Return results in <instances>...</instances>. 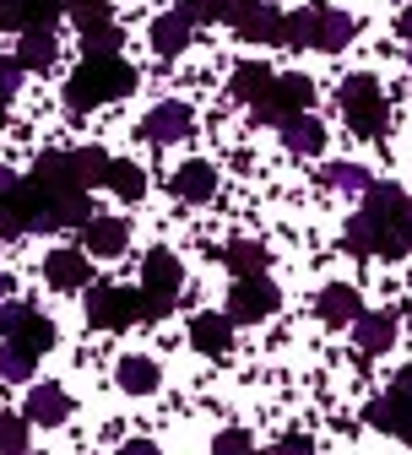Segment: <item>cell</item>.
Here are the masks:
<instances>
[{
    "instance_id": "ac0fdd59",
    "label": "cell",
    "mask_w": 412,
    "mask_h": 455,
    "mask_svg": "<svg viewBox=\"0 0 412 455\" xmlns=\"http://www.w3.org/2000/svg\"><path fill=\"white\" fill-rule=\"evenodd\" d=\"M352 336H359V353H385L391 341H396V315L391 309H375V315H359L352 320Z\"/></svg>"
},
{
    "instance_id": "8992f818",
    "label": "cell",
    "mask_w": 412,
    "mask_h": 455,
    "mask_svg": "<svg viewBox=\"0 0 412 455\" xmlns=\"http://www.w3.org/2000/svg\"><path fill=\"white\" fill-rule=\"evenodd\" d=\"M87 320L98 331H125L141 320V293L114 288V282H87Z\"/></svg>"
},
{
    "instance_id": "bcb514c9",
    "label": "cell",
    "mask_w": 412,
    "mask_h": 455,
    "mask_svg": "<svg viewBox=\"0 0 412 455\" xmlns=\"http://www.w3.org/2000/svg\"><path fill=\"white\" fill-rule=\"evenodd\" d=\"M407 444H412V434H407Z\"/></svg>"
},
{
    "instance_id": "60d3db41",
    "label": "cell",
    "mask_w": 412,
    "mask_h": 455,
    "mask_svg": "<svg viewBox=\"0 0 412 455\" xmlns=\"http://www.w3.org/2000/svg\"><path fill=\"white\" fill-rule=\"evenodd\" d=\"M396 390H401V395H412V369H401V374H396Z\"/></svg>"
},
{
    "instance_id": "1f68e13d",
    "label": "cell",
    "mask_w": 412,
    "mask_h": 455,
    "mask_svg": "<svg viewBox=\"0 0 412 455\" xmlns=\"http://www.w3.org/2000/svg\"><path fill=\"white\" fill-rule=\"evenodd\" d=\"M315 17H320V6H304V12H293V17H282V44H293V49H304V44H315Z\"/></svg>"
},
{
    "instance_id": "4dcf8cb0",
    "label": "cell",
    "mask_w": 412,
    "mask_h": 455,
    "mask_svg": "<svg viewBox=\"0 0 412 455\" xmlns=\"http://www.w3.org/2000/svg\"><path fill=\"white\" fill-rule=\"evenodd\" d=\"M331 190H352V196H364L375 180H369V168H359V163H336V168H326V174H320Z\"/></svg>"
},
{
    "instance_id": "8fae6325",
    "label": "cell",
    "mask_w": 412,
    "mask_h": 455,
    "mask_svg": "<svg viewBox=\"0 0 412 455\" xmlns=\"http://www.w3.org/2000/svg\"><path fill=\"white\" fill-rule=\"evenodd\" d=\"M141 136L147 141H185L190 136V108L185 103H158L152 114H147V120H141Z\"/></svg>"
},
{
    "instance_id": "277c9868",
    "label": "cell",
    "mask_w": 412,
    "mask_h": 455,
    "mask_svg": "<svg viewBox=\"0 0 412 455\" xmlns=\"http://www.w3.org/2000/svg\"><path fill=\"white\" fill-rule=\"evenodd\" d=\"M342 114L359 136H385V125H391V108H385V92H380L375 76H347L342 82Z\"/></svg>"
},
{
    "instance_id": "836d02e7",
    "label": "cell",
    "mask_w": 412,
    "mask_h": 455,
    "mask_svg": "<svg viewBox=\"0 0 412 455\" xmlns=\"http://www.w3.org/2000/svg\"><path fill=\"white\" fill-rule=\"evenodd\" d=\"M0 450H6V455H22L28 450V418L0 412Z\"/></svg>"
},
{
    "instance_id": "2e32d148",
    "label": "cell",
    "mask_w": 412,
    "mask_h": 455,
    "mask_svg": "<svg viewBox=\"0 0 412 455\" xmlns=\"http://www.w3.org/2000/svg\"><path fill=\"white\" fill-rule=\"evenodd\" d=\"M233 33L250 44H282V12H271L266 0H250V12L233 22Z\"/></svg>"
},
{
    "instance_id": "5b68a950",
    "label": "cell",
    "mask_w": 412,
    "mask_h": 455,
    "mask_svg": "<svg viewBox=\"0 0 412 455\" xmlns=\"http://www.w3.org/2000/svg\"><path fill=\"white\" fill-rule=\"evenodd\" d=\"M315 103V82L310 76H271V87L255 98V125H282L293 114H304Z\"/></svg>"
},
{
    "instance_id": "52a82bcc",
    "label": "cell",
    "mask_w": 412,
    "mask_h": 455,
    "mask_svg": "<svg viewBox=\"0 0 412 455\" xmlns=\"http://www.w3.org/2000/svg\"><path fill=\"white\" fill-rule=\"evenodd\" d=\"M0 336L17 341V347H28L33 358L54 347V325H49L33 304H0Z\"/></svg>"
},
{
    "instance_id": "7dc6e473",
    "label": "cell",
    "mask_w": 412,
    "mask_h": 455,
    "mask_svg": "<svg viewBox=\"0 0 412 455\" xmlns=\"http://www.w3.org/2000/svg\"><path fill=\"white\" fill-rule=\"evenodd\" d=\"M407 60H412V54H407Z\"/></svg>"
},
{
    "instance_id": "484cf974",
    "label": "cell",
    "mask_w": 412,
    "mask_h": 455,
    "mask_svg": "<svg viewBox=\"0 0 412 455\" xmlns=\"http://www.w3.org/2000/svg\"><path fill=\"white\" fill-rule=\"evenodd\" d=\"M103 185L120 196V201H141V196H147V174H141L136 163H114V157H109V180H103Z\"/></svg>"
},
{
    "instance_id": "f35d334b",
    "label": "cell",
    "mask_w": 412,
    "mask_h": 455,
    "mask_svg": "<svg viewBox=\"0 0 412 455\" xmlns=\"http://www.w3.org/2000/svg\"><path fill=\"white\" fill-rule=\"evenodd\" d=\"M250 12V0H217V22H239Z\"/></svg>"
},
{
    "instance_id": "ee69618b",
    "label": "cell",
    "mask_w": 412,
    "mask_h": 455,
    "mask_svg": "<svg viewBox=\"0 0 412 455\" xmlns=\"http://www.w3.org/2000/svg\"><path fill=\"white\" fill-rule=\"evenodd\" d=\"M407 325H412V309H407Z\"/></svg>"
},
{
    "instance_id": "4316f807",
    "label": "cell",
    "mask_w": 412,
    "mask_h": 455,
    "mask_svg": "<svg viewBox=\"0 0 412 455\" xmlns=\"http://www.w3.org/2000/svg\"><path fill=\"white\" fill-rule=\"evenodd\" d=\"M222 260H228L233 276H255V271H266V250H261L255 239H233V244L222 250Z\"/></svg>"
},
{
    "instance_id": "5bb4252c",
    "label": "cell",
    "mask_w": 412,
    "mask_h": 455,
    "mask_svg": "<svg viewBox=\"0 0 412 455\" xmlns=\"http://www.w3.org/2000/svg\"><path fill=\"white\" fill-rule=\"evenodd\" d=\"M87 255H125V244H131V228H125V217H87Z\"/></svg>"
},
{
    "instance_id": "7402d4cb",
    "label": "cell",
    "mask_w": 412,
    "mask_h": 455,
    "mask_svg": "<svg viewBox=\"0 0 412 455\" xmlns=\"http://www.w3.org/2000/svg\"><path fill=\"white\" fill-rule=\"evenodd\" d=\"M315 309H320V320H331V325H352V320L364 315L359 293H352V288H342V282H331V288H320Z\"/></svg>"
},
{
    "instance_id": "3957f363",
    "label": "cell",
    "mask_w": 412,
    "mask_h": 455,
    "mask_svg": "<svg viewBox=\"0 0 412 455\" xmlns=\"http://www.w3.org/2000/svg\"><path fill=\"white\" fill-rule=\"evenodd\" d=\"M180 288H185L180 255L152 250V255L141 260V320H163L174 304H180Z\"/></svg>"
},
{
    "instance_id": "6da1fadb",
    "label": "cell",
    "mask_w": 412,
    "mask_h": 455,
    "mask_svg": "<svg viewBox=\"0 0 412 455\" xmlns=\"http://www.w3.org/2000/svg\"><path fill=\"white\" fill-rule=\"evenodd\" d=\"M347 250L352 255H380L401 260L412 250V196L396 185H369L364 212L347 222Z\"/></svg>"
},
{
    "instance_id": "603a6c76",
    "label": "cell",
    "mask_w": 412,
    "mask_h": 455,
    "mask_svg": "<svg viewBox=\"0 0 412 455\" xmlns=\"http://www.w3.org/2000/svg\"><path fill=\"white\" fill-rule=\"evenodd\" d=\"M152 49L163 54V60H174V54H185V49H190V22H185L180 12L158 17V22H152Z\"/></svg>"
},
{
    "instance_id": "e575fe53",
    "label": "cell",
    "mask_w": 412,
    "mask_h": 455,
    "mask_svg": "<svg viewBox=\"0 0 412 455\" xmlns=\"http://www.w3.org/2000/svg\"><path fill=\"white\" fill-rule=\"evenodd\" d=\"M87 54H120V28L114 22H103V28H87Z\"/></svg>"
},
{
    "instance_id": "f6af8a7d",
    "label": "cell",
    "mask_w": 412,
    "mask_h": 455,
    "mask_svg": "<svg viewBox=\"0 0 412 455\" xmlns=\"http://www.w3.org/2000/svg\"><path fill=\"white\" fill-rule=\"evenodd\" d=\"M0 244H6V234H0Z\"/></svg>"
},
{
    "instance_id": "30bf717a",
    "label": "cell",
    "mask_w": 412,
    "mask_h": 455,
    "mask_svg": "<svg viewBox=\"0 0 412 455\" xmlns=\"http://www.w3.org/2000/svg\"><path fill=\"white\" fill-rule=\"evenodd\" d=\"M28 423H38V428H61L66 418H71V395L61 390V385H33V395H28Z\"/></svg>"
},
{
    "instance_id": "ffe728a7",
    "label": "cell",
    "mask_w": 412,
    "mask_h": 455,
    "mask_svg": "<svg viewBox=\"0 0 412 455\" xmlns=\"http://www.w3.org/2000/svg\"><path fill=\"white\" fill-rule=\"evenodd\" d=\"M0 234H28V212H22V180L12 168H0Z\"/></svg>"
},
{
    "instance_id": "7bdbcfd3",
    "label": "cell",
    "mask_w": 412,
    "mask_h": 455,
    "mask_svg": "<svg viewBox=\"0 0 412 455\" xmlns=\"http://www.w3.org/2000/svg\"><path fill=\"white\" fill-rule=\"evenodd\" d=\"M6 293H12V282H6V276H0V299H6Z\"/></svg>"
},
{
    "instance_id": "8d00e7d4",
    "label": "cell",
    "mask_w": 412,
    "mask_h": 455,
    "mask_svg": "<svg viewBox=\"0 0 412 455\" xmlns=\"http://www.w3.org/2000/svg\"><path fill=\"white\" fill-rule=\"evenodd\" d=\"M174 12H180L190 28H196V22H217V0H180Z\"/></svg>"
},
{
    "instance_id": "83f0119b",
    "label": "cell",
    "mask_w": 412,
    "mask_h": 455,
    "mask_svg": "<svg viewBox=\"0 0 412 455\" xmlns=\"http://www.w3.org/2000/svg\"><path fill=\"white\" fill-rule=\"evenodd\" d=\"M120 390L152 395V390H158V363H152V358H120Z\"/></svg>"
},
{
    "instance_id": "d6986e66",
    "label": "cell",
    "mask_w": 412,
    "mask_h": 455,
    "mask_svg": "<svg viewBox=\"0 0 412 455\" xmlns=\"http://www.w3.org/2000/svg\"><path fill=\"white\" fill-rule=\"evenodd\" d=\"M282 141H287V152H299V157H315V152L326 147V125L315 120L310 108H304V114H293V120H282Z\"/></svg>"
},
{
    "instance_id": "7c38bea8",
    "label": "cell",
    "mask_w": 412,
    "mask_h": 455,
    "mask_svg": "<svg viewBox=\"0 0 412 455\" xmlns=\"http://www.w3.org/2000/svg\"><path fill=\"white\" fill-rule=\"evenodd\" d=\"M44 276H49L61 293H77V288H87V282H93V260L77 255V250H54V255L44 260Z\"/></svg>"
},
{
    "instance_id": "e0dca14e",
    "label": "cell",
    "mask_w": 412,
    "mask_h": 455,
    "mask_svg": "<svg viewBox=\"0 0 412 455\" xmlns=\"http://www.w3.org/2000/svg\"><path fill=\"white\" fill-rule=\"evenodd\" d=\"M33 185H44V190H87V185L77 180L71 152H44V157L33 163Z\"/></svg>"
},
{
    "instance_id": "ba28073f",
    "label": "cell",
    "mask_w": 412,
    "mask_h": 455,
    "mask_svg": "<svg viewBox=\"0 0 412 455\" xmlns=\"http://www.w3.org/2000/svg\"><path fill=\"white\" fill-rule=\"evenodd\" d=\"M271 309H277V288L266 282V271L233 282V293H228V320H233V325H255V320H266Z\"/></svg>"
},
{
    "instance_id": "9a60e30c",
    "label": "cell",
    "mask_w": 412,
    "mask_h": 455,
    "mask_svg": "<svg viewBox=\"0 0 412 455\" xmlns=\"http://www.w3.org/2000/svg\"><path fill=\"white\" fill-rule=\"evenodd\" d=\"M190 347L222 358V353L233 347V320H228V315H196V320H190Z\"/></svg>"
},
{
    "instance_id": "74e56055",
    "label": "cell",
    "mask_w": 412,
    "mask_h": 455,
    "mask_svg": "<svg viewBox=\"0 0 412 455\" xmlns=\"http://www.w3.org/2000/svg\"><path fill=\"white\" fill-rule=\"evenodd\" d=\"M217 455H228V450H250V434H239V428H228V434H217V444H212Z\"/></svg>"
},
{
    "instance_id": "cb8c5ba5",
    "label": "cell",
    "mask_w": 412,
    "mask_h": 455,
    "mask_svg": "<svg viewBox=\"0 0 412 455\" xmlns=\"http://www.w3.org/2000/svg\"><path fill=\"white\" fill-rule=\"evenodd\" d=\"M17 60H22V71H49L54 66V33L49 28H28L22 44H17Z\"/></svg>"
},
{
    "instance_id": "f1b7e54d",
    "label": "cell",
    "mask_w": 412,
    "mask_h": 455,
    "mask_svg": "<svg viewBox=\"0 0 412 455\" xmlns=\"http://www.w3.org/2000/svg\"><path fill=\"white\" fill-rule=\"evenodd\" d=\"M266 87H271V71L266 66H239V71H233V82H228V92L239 98V103H255Z\"/></svg>"
},
{
    "instance_id": "b9f144b4",
    "label": "cell",
    "mask_w": 412,
    "mask_h": 455,
    "mask_svg": "<svg viewBox=\"0 0 412 455\" xmlns=\"http://www.w3.org/2000/svg\"><path fill=\"white\" fill-rule=\"evenodd\" d=\"M66 6L77 12V6H109V0H66Z\"/></svg>"
},
{
    "instance_id": "4fadbf2b",
    "label": "cell",
    "mask_w": 412,
    "mask_h": 455,
    "mask_svg": "<svg viewBox=\"0 0 412 455\" xmlns=\"http://www.w3.org/2000/svg\"><path fill=\"white\" fill-rule=\"evenodd\" d=\"M369 428H380V434H412V395H401V390H391V395H380V402H369Z\"/></svg>"
},
{
    "instance_id": "ab89813d",
    "label": "cell",
    "mask_w": 412,
    "mask_h": 455,
    "mask_svg": "<svg viewBox=\"0 0 412 455\" xmlns=\"http://www.w3.org/2000/svg\"><path fill=\"white\" fill-rule=\"evenodd\" d=\"M396 28H401V38H407V44H412V6H407V12H401V17H396Z\"/></svg>"
},
{
    "instance_id": "d4e9b609",
    "label": "cell",
    "mask_w": 412,
    "mask_h": 455,
    "mask_svg": "<svg viewBox=\"0 0 412 455\" xmlns=\"http://www.w3.org/2000/svg\"><path fill=\"white\" fill-rule=\"evenodd\" d=\"M212 190H217V174L206 163H185L180 174H174V196L180 201H212Z\"/></svg>"
},
{
    "instance_id": "f546056e",
    "label": "cell",
    "mask_w": 412,
    "mask_h": 455,
    "mask_svg": "<svg viewBox=\"0 0 412 455\" xmlns=\"http://www.w3.org/2000/svg\"><path fill=\"white\" fill-rule=\"evenodd\" d=\"M71 163H77V180H82L87 190L109 180V152H98V147H77V152H71Z\"/></svg>"
},
{
    "instance_id": "9c48e42d",
    "label": "cell",
    "mask_w": 412,
    "mask_h": 455,
    "mask_svg": "<svg viewBox=\"0 0 412 455\" xmlns=\"http://www.w3.org/2000/svg\"><path fill=\"white\" fill-rule=\"evenodd\" d=\"M66 12V0H0V28L28 33V28H54Z\"/></svg>"
},
{
    "instance_id": "d590c367",
    "label": "cell",
    "mask_w": 412,
    "mask_h": 455,
    "mask_svg": "<svg viewBox=\"0 0 412 455\" xmlns=\"http://www.w3.org/2000/svg\"><path fill=\"white\" fill-rule=\"evenodd\" d=\"M17 87H22V60H6V54H0V103H12Z\"/></svg>"
},
{
    "instance_id": "44dd1931",
    "label": "cell",
    "mask_w": 412,
    "mask_h": 455,
    "mask_svg": "<svg viewBox=\"0 0 412 455\" xmlns=\"http://www.w3.org/2000/svg\"><path fill=\"white\" fill-rule=\"evenodd\" d=\"M352 33H359V22H352L347 12H331V6H320V17H315V49L336 54V49H347V44H352Z\"/></svg>"
},
{
    "instance_id": "d6a6232c",
    "label": "cell",
    "mask_w": 412,
    "mask_h": 455,
    "mask_svg": "<svg viewBox=\"0 0 412 455\" xmlns=\"http://www.w3.org/2000/svg\"><path fill=\"white\" fill-rule=\"evenodd\" d=\"M0 379H33V353L28 347H17V341H6V347H0Z\"/></svg>"
},
{
    "instance_id": "7a4b0ae2",
    "label": "cell",
    "mask_w": 412,
    "mask_h": 455,
    "mask_svg": "<svg viewBox=\"0 0 412 455\" xmlns=\"http://www.w3.org/2000/svg\"><path fill=\"white\" fill-rule=\"evenodd\" d=\"M136 87V71L120 60V54H87V60L77 66V76L66 82V108L71 114H87L109 98H125Z\"/></svg>"
}]
</instances>
